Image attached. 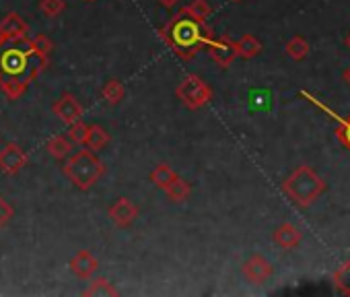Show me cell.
<instances>
[{"label":"cell","mask_w":350,"mask_h":297,"mask_svg":"<svg viewBox=\"0 0 350 297\" xmlns=\"http://www.w3.org/2000/svg\"><path fill=\"white\" fill-rule=\"evenodd\" d=\"M50 58L42 56L29 36L9 40L0 46V81L31 85L48 68Z\"/></svg>","instance_id":"1"},{"label":"cell","mask_w":350,"mask_h":297,"mask_svg":"<svg viewBox=\"0 0 350 297\" xmlns=\"http://www.w3.org/2000/svg\"><path fill=\"white\" fill-rule=\"evenodd\" d=\"M159 36L175 52V56L184 62L192 60L198 54V50L204 48L215 38L213 29L206 23L188 19L180 13L159 29Z\"/></svg>","instance_id":"2"},{"label":"cell","mask_w":350,"mask_h":297,"mask_svg":"<svg viewBox=\"0 0 350 297\" xmlns=\"http://www.w3.org/2000/svg\"><path fill=\"white\" fill-rule=\"evenodd\" d=\"M282 192L297 207H309L325 192V180L313 168L301 166L282 182Z\"/></svg>","instance_id":"3"},{"label":"cell","mask_w":350,"mask_h":297,"mask_svg":"<svg viewBox=\"0 0 350 297\" xmlns=\"http://www.w3.org/2000/svg\"><path fill=\"white\" fill-rule=\"evenodd\" d=\"M62 172L79 190H91L101 180L105 168L101 159L95 155V151L85 146L81 151L68 155V162L64 164Z\"/></svg>","instance_id":"4"},{"label":"cell","mask_w":350,"mask_h":297,"mask_svg":"<svg viewBox=\"0 0 350 297\" xmlns=\"http://www.w3.org/2000/svg\"><path fill=\"white\" fill-rule=\"evenodd\" d=\"M178 99L188 107V109H200L213 101V89L206 81H202L198 75H188L182 79V83L175 89Z\"/></svg>","instance_id":"5"},{"label":"cell","mask_w":350,"mask_h":297,"mask_svg":"<svg viewBox=\"0 0 350 297\" xmlns=\"http://www.w3.org/2000/svg\"><path fill=\"white\" fill-rule=\"evenodd\" d=\"M27 164L29 157L17 142H7L0 148V174L3 176H17Z\"/></svg>","instance_id":"6"},{"label":"cell","mask_w":350,"mask_h":297,"mask_svg":"<svg viewBox=\"0 0 350 297\" xmlns=\"http://www.w3.org/2000/svg\"><path fill=\"white\" fill-rule=\"evenodd\" d=\"M241 272H243V276H245L250 283H254V285H264L266 281L272 279L274 266H272V262H270L266 256L254 254V256H250V258L243 262Z\"/></svg>","instance_id":"7"},{"label":"cell","mask_w":350,"mask_h":297,"mask_svg":"<svg viewBox=\"0 0 350 297\" xmlns=\"http://www.w3.org/2000/svg\"><path fill=\"white\" fill-rule=\"evenodd\" d=\"M206 52L211 56L213 62H217L221 68H229L235 58H237V50H235V42L227 36L223 38H213L206 46Z\"/></svg>","instance_id":"8"},{"label":"cell","mask_w":350,"mask_h":297,"mask_svg":"<svg viewBox=\"0 0 350 297\" xmlns=\"http://www.w3.org/2000/svg\"><path fill=\"white\" fill-rule=\"evenodd\" d=\"M107 217H109V221H111L116 227L128 229V227L134 225V221L138 219V207H136L130 198L122 196V198H118V201H113V203L109 205Z\"/></svg>","instance_id":"9"},{"label":"cell","mask_w":350,"mask_h":297,"mask_svg":"<svg viewBox=\"0 0 350 297\" xmlns=\"http://www.w3.org/2000/svg\"><path fill=\"white\" fill-rule=\"evenodd\" d=\"M52 112H54L56 118H58L60 122H64L66 126H70V124L83 120V114H85V109H83V105L79 103V99H77L75 95H70V93H64V95L52 105Z\"/></svg>","instance_id":"10"},{"label":"cell","mask_w":350,"mask_h":297,"mask_svg":"<svg viewBox=\"0 0 350 297\" xmlns=\"http://www.w3.org/2000/svg\"><path fill=\"white\" fill-rule=\"evenodd\" d=\"M68 266H70V270H72L79 279L85 281V279H91V276L97 272L99 260H97L89 250H79V252L70 258Z\"/></svg>","instance_id":"11"},{"label":"cell","mask_w":350,"mask_h":297,"mask_svg":"<svg viewBox=\"0 0 350 297\" xmlns=\"http://www.w3.org/2000/svg\"><path fill=\"white\" fill-rule=\"evenodd\" d=\"M272 240H274V244H276L278 248H282V250H295V248H299V244H301V240H303V233H301V229H299L297 225H293V223H280V225L274 229Z\"/></svg>","instance_id":"12"},{"label":"cell","mask_w":350,"mask_h":297,"mask_svg":"<svg viewBox=\"0 0 350 297\" xmlns=\"http://www.w3.org/2000/svg\"><path fill=\"white\" fill-rule=\"evenodd\" d=\"M0 34L5 36L7 42L17 40V38H25L29 34V25L19 13H9V15H5L3 21H0Z\"/></svg>","instance_id":"13"},{"label":"cell","mask_w":350,"mask_h":297,"mask_svg":"<svg viewBox=\"0 0 350 297\" xmlns=\"http://www.w3.org/2000/svg\"><path fill=\"white\" fill-rule=\"evenodd\" d=\"M165 194L171 203H186L192 196V184L180 176H175L167 186H165Z\"/></svg>","instance_id":"14"},{"label":"cell","mask_w":350,"mask_h":297,"mask_svg":"<svg viewBox=\"0 0 350 297\" xmlns=\"http://www.w3.org/2000/svg\"><path fill=\"white\" fill-rule=\"evenodd\" d=\"M107 142H109V132L99 124H89L83 146L91 148V151H101L103 146H107Z\"/></svg>","instance_id":"15"},{"label":"cell","mask_w":350,"mask_h":297,"mask_svg":"<svg viewBox=\"0 0 350 297\" xmlns=\"http://www.w3.org/2000/svg\"><path fill=\"white\" fill-rule=\"evenodd\" d=\"M72 144H75V142H72L68 136L58 134V136H54V138L48 140L46 151H48V155L54 157V159H66V157L72 153Z\"/></svg>","instance_id":"16"},{"label":"cell","mask_w":350,"mask_h":297,"mask_svg":"<svg viewBox=\"0 0 350 297\" xmlns=\"http://www.w3.org/2000/svg\"><path fill=\"white\" fill-rule=\"evenodd\" d=\"M180 15L194 19V21H200V23H206L213 17V7L206 3V0H192L188 7H184L180 11Z\"/></svg>","instance_id":"17"},{"label":"cell","mask_w":350,"mask_h":297,"mask_svg":"<svg viewBox=\"0 0 350 297\" xmlns=\"http://www.w3.org/2000/svg\"><path fill=\"white\" fill-rule=\"evenodd\" d=\"M235 50H237V56H239V58H243V60H252V58H256V56L262 52V42H260L256 36L245 34L241 40H237V42H235Z\"/></svg>","instance_id":"18"},{"label":"cell","mask_w":350,"mask_h":297,"mask_svg":"<svg viewBox=\"0 0 350 297\" xmlns=\"http://www.w3.org/2000/svg\"><path fill=\"white\" fill-rule=\"evenodd\" d=\"M85 297H103V295H107V297H116L118 295V289L109 283V279H105V276H97V279H93L91 283H89V287L85 289V293H83Z\"/></svg>","instance_id":"19"},{"label":"cell","mask_w":350,"mask_h":297,"mask_svg":"<svg viewBox=\"0 0 350 297\" xmlns=\"http://www.w3.org/2000/svg\"><path fill=\"white\" fill-rule=\"evenodd\" d=\"M284 52H286V56H288V58H293L295 62H303V60L309 56V44H307V40H305V38L295 36V38H291V40L286 42Z\"/></svg>","instance_id":"20"},{"label":"cell","mask_w":350,"mask_h":297,"mask_svg":"<svg viewBox=\"0 0 350 297\" xmlns=\"http://www.w3.org/2000/svg\"><path fill=\"white\" fill-rule=\"evenodd\" d=\"M101 95H103V99H105L109 105H118V103L124 101V97H126V87H124L122 81L109 79V81L103 85V89H101Z\"/></svg>","instance_id":"21"},{"label":"cell","mask_w":350,"mask_h":297,"mask_svg":"<svg viewBox=\"0 0 350 297\" xmlns=\"http://www.w3.org/2000/svg\"><path fill=\"white\" fill-rule=\"evenodd\" d=\"M332 283H334V289H336L340 295H350V260L342 262V264L334 270Z\"/></svg>","instance_id":"22"},{"label":"cell","mask_w":350,"mask_h":297,"mask_svg":"<svg viewBox=\"0 0 350 297\" xmlns=\"http://www.w3.org/2000/svg\"><path fill=\"white\" fill-rule=\"evenodd\" d=\"M178 176L173 172V168L171 166H167V164H159L152 172H150V182L157 186V188H161V190H165V186Z\"/></svg>","instance_id":"23"},{"label":"cell","mask_w":350,"mask_h":297,"mask_svg":"<svg viewBox=\"0 0 350 297\" xmlns=\"http://www.w3.org/2000/svg\"><path fill=\"white\" fill-rule=\"evenodd\" d=\"M66 9V3L64 0H40V11L44 17L48 19H54L58 15H62Z\"/></svg>","instance_id":"24"},{"label":"cell","mask_w":350,"mask_h":297,"mask_svg":"<svg viewBox=\"0 0 350 297\" xmlns=\"http://www.w3.org/2000/svg\"><path fill=\"white\" fill-rule=\"evenodd\" d=\"M87 130H89V124H85L83 120L75 122L68 126V138L77 144H83L85 142V136H87Z\"/></svg>","instance_id":"25"},{"label":"cell","mask_w":350,"mask_h":297,"mask_svg":"<svg viewBox=\"0 0 350 297\" xmlns=\"http://www.w3.org/2000/svg\"><path fill=\"white\" fill-rule=\"evenodd\" d=\"M13 217H15V209L11 207V203L3 194H0V229L7 227Z\"/></svg>","instance_id":"26"},{"label":"cell","mask_w":350,"mask_h":297,"mask_svg":"<svg viewBox=\"0 0 350 297\" xmlns=\"http://www.w3.org/2000/svg\"><path fill=\"white\" fill-rule=\"evenodd\" d=\"M336 136L340 140V144H344L348 151H350V116L340 120L338 128H336Z\"/></svg>","instance_id":"27"},{"label":"cell","mask_w":350,"mask_h":297,"mask_svg":"<svg viewBox=\"0 0 350 297\" xmlns=\"http://www.w3.org/2000/svg\"><path fill=\"white\" fill-rule=\"evenodd\" d=\"M31 40H33V44H36V48H38V52H40L42 56H46V58L52 56V52H54L52 40H48L46 36H36V38H31Z\"/></svg>","instance_id":"28"},{"label":"cell","mask_w":350,"mask_h":297,"mask_svg":"<svg viewBox=\"0 0 350 297\" xmlns=\"http://www.w3.org/2000/svg\"><path fill=\"white\" fill-rule=\"evenodd\" d=\"M157 3H159L163 9H173V7H178L180 0H157Z\"/></svg>","instance_id":"29"},{"label":"cell","mask_w":350,"mask_h":297,"mask_svg":"<svg viewBox=\"0 0 350 297\" xmlns=\"http://www.w3.org/2000/svg\"><path fill=\"white\" fill-rule=\"evenodd\" d=\"M342 79H344V83H346V85L350 87V66H348V68L344 70V75H342Z\"/></svg>","instance_id":"30"},{"label":"cell","mask_w":350,"mask_h":297,"mask_svg":"<svg viewBox=\"0 0 350 297\" xmlns=\"http://www.w3.org/2000/svg\"><path fill=\"white\" fill-rule=\"evenodd\" d=\"M344 46L350 50V31H348V34H346V38H344Z\"/></svg>","instance_id":"31"},{"label":"cell","mask_w":350,"mask_h":297,"mask_svg":"<svg viewBox=\"0 0 350 297\" xmlns=\"http://www.w3.org/2000/svg\"><path fill=\"white\" fill-rule=\"evenodd\" d=\"M5 42H7V40H5V36H3V34H0V46H3Z\"/></svg>","instance_id":"32"},{"label":"cell","mask_w":350,"mask_h":297,"mask_svg":"<svg viewBox=\"0 0 350 297\" xmlns=\"http://www.w3.org/2000/svg\"><path fill=\"white\" fill-rule=\"evenodd\" d=\"M87 3H95V0H87Z\"/></svg>","instance_id":"33"},{"label":"cell","mask_w":350,"mask_h":297,"mask_svg":"<svg viewBox=\"0 0 350 297\" xmlns=\"http://www.w3.org/2000/svg\"><path fill=\"white\" fill-rule=\"evenodd\" d=\"M233 3H239V0H233Z\"/></svg>","instance_id":"34"}]
</instances>
